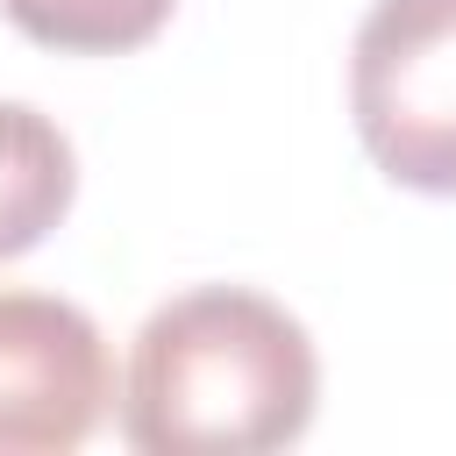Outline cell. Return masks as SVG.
<instances>
[{
  "label": "cell",
  "instance_id": "1",
  "mask_svg": "<svg viewBox=\"0 0 456 456\" xmlns=\"http://www.w3.org/2000/svg\"><path fill=\"white\" fill-rule=\"evenodd\" d=\"M321 356L299 314L249 285L164 299L121 378V442L142 456H271L314 428Z\"/></svg>",
  "mask_w": 456,
  "mask_h": 456
},
{
  "label": "cell",
  "instance_id": "5",
  "mask_svg": "<svg viewBox=\"0 0 456 456\" xmlns=\"http://www.w3.org/2000/svg\"><path fill=\"white\" fill-rule=\"evenodd\" d=\"M0 14L43 50L121 57V50H142L178 14V0H0Z\"/></svg>",
  "mask_w": 456,
  "mask_h": 456
},
{
  "label": "cell",
  "instance_id": "2",
  "mask_svg": "<svg viewBox=\"0 0 456 456\" xmlns=\"http://www.w3.org/2000/svg\"><path fill=\"white\" fill-rule=\"evenodd\" d=\"M349 114L392 185L456 200V0H378L363 14Z\"/></svg>",
  "mask_w": 456,
  "mask_h": 456
},
{
  "label": "cell",
  "instance_id": "4",
  "mask_svg": "<svg viewBox=\"0 0 456 456\" xmlns=\"http://www.w3.org/2000/svg\"><path fill=\"white\" fill-rule=\"evenodd\" d=\"M71 192H78L71 135L28 100H0V264L28 256L71 214Z\"/></svg>",
  "mask_w": 456,
  "mask_h": 456
},
{
  "label": "cell",
  "instance_id": "3",
  "mask_svg": "<svg viewBox=\"0 0 456 456\" xmlns=\"http://www.w3.org/2000/svg\"><path fill=\"white\" fill-rule=\"evenodd\" d=\"M114 406V356L86 306L0 292V456H64Z\"/></svg>",
  "mask_w": 456,
  "mask_h": 456
}]
</instances>
